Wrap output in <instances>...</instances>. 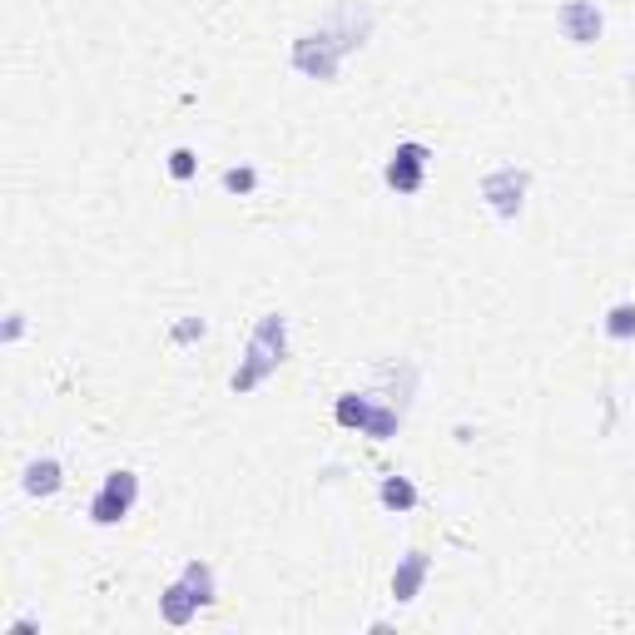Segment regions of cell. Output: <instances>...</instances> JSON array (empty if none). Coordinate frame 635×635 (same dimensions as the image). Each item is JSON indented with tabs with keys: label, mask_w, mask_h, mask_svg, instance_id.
<instances>
[{
	"label": "cell",
	"mask_w": 635,
	"mask_h": 635,
	"mask_svg": "<svg viewBox=\"0 0 635 635\" xmlns=\"http://www.w3.org/2000/svg\"><path fill=\"white\" fill-rule=\"evenodd\" d=\"M283 348H288V323H283V313H263L254 338H249V353H244V363H239V373H234V392L258 387V382L283 363Z\"/></svg>",
	"instance_id": "cell-1"
},
{
	"label": "cell",
	"mask_w": 635,
	"mask_h": 635,
	"mask_svg": "<svg viewBox=\"0 0 635 635\" xmlns=\"http://www.w3.org/2000/svg\"><path fill=\"white\" fill-rule=\"evenodd\" d=\"M293 65H298L303 75H313V80H338V65H343V45H338V35H333L328 25L298 35V40H293Z\"/></svg>",
	"instance_id": "cell-2"
},
{
	"label": "cell",
	"mask_w": 635,
	"mask_h": 635,
	"mask_svg": "<svg viewBox=\"0 0 635 635\" xmlns=\"http://www.w3.org/2000/svg\"><path fill=\"white\" fill-rule=\"evenodd\" d=\"M134 497H139V477H134V472H110L105 487H100L95 502H90V521H95V526L125 521L129 507H134Z\"/></svg>",
	"instance_id": "cell-3"
},
{
	"label": "cell",
	"mask_w": 635,
	"mask_h": 635,
	"mask_svg": "<svg viewBox=\"0 0 635 635\" xmlns=\"http://www.w3.org/2000/svg\"><path fill=\"white\" fill-rule=\"evenodd\" d=\"M427 159H432V149H427V144H417V139L397 144V149H392V159H387V184H392L397 194H417V189H422V179H427Z\"/></svg>",
	"instance_id": "cell-4"
},
{
	"label": "cell",
	"mask_w": 635,
	"mask_h": 635,
	"mask_svg": "<svg viewBox=\"0 0 635 635\" xmlns=\"http://www.w3.org/2000/svg\"><path fill=\"white\" fill-rule=\"evenodd\" d=\"M482 199H487L502 219H516V214H521V199H526V169H516V164L492 169V174L482 179Z\"/></svg>",
	"instance_id": "cell-5"
},
{
	"label": "cell",
	"mask_w": 635,
	"mask_h": 635,
	"mask_svg": "<svg viewBox=\"0 0 635 635\" xmlns=\"http://www.w3.org/2000/svg\"><path fill=\"white\" fill-rule=\"evenodd\" d=\"M556 20H561V35H566L571 45H591V40H601V10H596L591 0H566Z\"/></svg>",
	"instance_id": "cell-6"
},
{
	"label": "cell",
	"mask_w": 635,
	"mask_h": 635,
	"mask_svg": "<svg viewBox=\"0 0 635 635\" xmlns=\"http://www.w3.org/2000/svg\"><path fill=\"white\" fill-rule=\"evenodd\" d=\"M368 25H373V15H368L363 5H338V10H333V20H328V30L338 35V45H343V55L363 45V35H368Z\"/></svg>",
	"instance_id": "cell-7"
},
{
	"label": "cell",
	"mask_w": 635,
	"mask_h": 635,
	"mask_svg": "<svg viewBox=\"0 0 635 635\" xmlns=\"http://www.w3.org/2000/svg\"><path fill=\"white\" fill-rule=\"evenodd\" d=\"M422 581H427V551H407V556L397 561V571H392V596H397V606L417 601Z\"/></svg>",
	"instance_id": "cell-8"
},
{
	"label": "cell",
	"mask_w": 635,
	"mask_h": 635,
	"mask_svg": "<svg viewBox=\"0 0 635 635\" xmlns=\"http://www.w3.org/2000/svg\"><path fill=\"white\" fill-rule=\"evenodd\" d=\"M60 482H65V472H60L55 457H40V462L25 467V492H30V497H55Z\"/></svg>",
	"instance_id": "cell-9"
},
{
	"label": "cell",
	"mask_w": 635,
	"mask_h": 635,
	"mask_svg": "<svg viewBox=\"0 0 635 635\" xmlns=\"http://www.w3.org/2000/svg\"><path fill=\"white\" fill-rule=\"evenodd\" d=\"M159 606H164V621H169V626H189V621H194V611H199V596H194L184 581H174V586L164 591V601H159Z\"/></svg>",
	"instance_id": "cell-10"
},
{
	"label": "cell",
	"mask_w": 635,
	"mask_h": 635,
	"mask_svg": "<svg viewBox=\"0 0 635 635\" xmlns=\"http://www.w3.org/2000/svg\"><path fill=\"white\" fill-rule=\"evenodd\" d=\"M382 507L387 511H412L417 507V487L407 477H387L382 482Z\"/></svg>",
	"instance_id": "cell-11"
},
{
	"label": "cell",
	"mask_w": 635,
	"mask_h": 635,
	"mask_svg": "<svg viewBox=\"0 0 635 635\" xmlns=\"http://www.w3.org/2000/svg\"><path fill=\"white\" fill-rule=\"evenodd\" d=\"M179 581H184V586H189V591L199 596V606H209V601H214V571H209L204 561H189Z\"/></svg>",
	"instance_id": "cell-12"
},
{
	"label": "cell",
	"mask_w": 635,
	"mask_h": 635,
	"mask_svg": "<svg viewBox=\"0 0 635 635\" xmlns=\"http://www.w3.org/2000/svg\"><path fill=\"white\" fill-rule=\"evenodd\" d=\"M368 412H373L368 397H358V392H343V397H338V422H343V427H363Z\"/></svg>",
	"instance_id": "cell-13"
},
{
	"label": "cell",
	"mask_w": 635,
	"mask_h": 635,
	"mask_svg": "<svg viewBox=\"0 0 635 635\" xmlns=\"http://www.w3.org/2000/svg\"><path fill=\"white\" fill-rule=\"evenodd\" d=\"M606 333L611 338H635V303H616L606 313Z\"/></svg>",
	"instance_id": "cell-14"
},
{
	"label": "cell",
	"mask_w": 635,
	"mask_h": 635,
	"mask_svg": "<svg viewBox=\"0 0 635 635\" xmlns=\"http://www.w3.org/2000/svg\"><path fill=\"white\" fill-rule=\"evenodd\" d=\"M363 432H368V437H392V432H397V412H392V407H373L368 422H363Z\"/></svg>",
	"instance_id": "cell-15"
},
{
	"label": "cell",
	"mask_w": 635,
	"mask_h": 635,
	"mask_svg": "<svg viewBox=\"0 0 635 635\" xmlns=\"http://www.w3.org/2000/svg\"><path fill=\"white\" fill-rule=\"evenodd\" d=\"M194 169H199L194 149H174V154H169V174H174V179H189Z\"/></svg>",
	"instance_id": "cell-16"
},
{
	"label": "cell",
	"mask_w": 635,
	"mask_h": 635,
	"mask_svg": "<svg viewBox=\"0 0 635 635\" xmlns=\"http://www.w3.org/2000/svg\"><path fill=\"white\" fill-rule=\"evenodd\" d=\"M224 189L249 194V189H254V169H229V174H224Z\"/></svg>",
	"instance_id": "cell-17"
}]
</instances>
